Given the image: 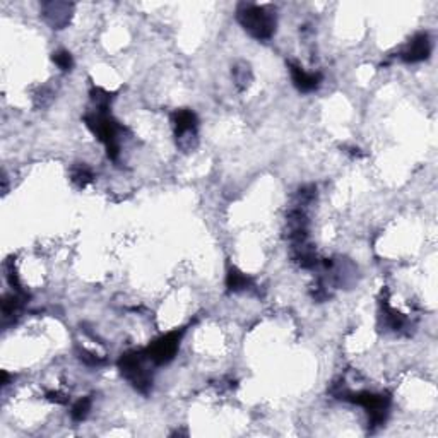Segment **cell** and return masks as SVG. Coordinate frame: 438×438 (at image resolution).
<instances>
[{
	"mask_svg": "<svg viewBox=\"0 0 438 438\" xmlns=\"http://www.w3.org/2000/svg\"><path fill=\"white\" fill-rule=\"evenodd\" d=\"M236 18L241 28L256 40H269L276 33V16L264 6L241 4Z\"/></svg>",
	"mask_w": 438,
	"mask_h": 438,
	"instance_id": "6da1fadb",
	"label": "cell"
},
{
	"mask_svg": "<svg viewBox=\"0 0 438 438\" xmlns=\"http://www.w3.org/2000/svg\"><path fill=\"white\" fill-rule=\"evenodd\" d=\"M86 125L93 131V133L105 144L108 158L110 160H116L120 153V144H119V132L120 127L119 124L111 119V115L108 114V110H94L93 114L86 116Z\"/></svg>",
	"mask_w": 438,
	"mask_h": 438,
	"instance_id": "7a4b0ae2",
	"label": "cell"
},
{
	"mask_svg": "<svg viewBox=\"0 0 438 438\" xmlns=\"http://www.w3.org/2000/svg\"><path fill=\"white\" fill-rule=\"evenodd\" d=\"M146 361L149 360L144 351L125 353L119 361V368L124 377L127 378L137 390L143 392V394H148L153 385V377L151 373L148 372V368H146Z\"/></svg>",
	"mask_w": 438,
	"mask_h": 438,
	"instance_id": "3957f363",
	"label": "cell"
},
{
	"mask_svg": "<svg viewBox=\"0 0 438 438\" xmlns=\"http://www.w3.org/2000/svg\"><path fill=\"white\" fill-rule=\"evenodd\" d=\"M341 398L346 400H351V403L358 404V406L365 407V411L368 412L370 423H372L373 427H380L387 418V412H389L390 406L389 395L361 392V394H341Z\"/></svg>",
	"mask_w": 438,
	"mask_h": 438,
	"instance_id": "277c9868",
	"label": "cell"
},
{
	"mask_svg": "<svg viewBox=\"0 0 438 438\" xmlns=\"http://www.w3.org/2000/svg\"><path fill=\"white\" fill-rule=\"evenodd\" d=\"M182 336L183 331H173L154 341V343L149 344V348L144 349L148 360L153 361L154 365H166V363L172 361L175 354L178 353V348H180Z\"/></svg>",
	"mask_w": 438,
	"mask_h": 438,
	"instance_id": "5b68a950",
	"label": "cell"
},
{
	"mask_svg": "<svg viewBox=\"0 0 438 438\" xmlns=\"http://www.w3.org/2000/svg\"><path fill=\"white\" fill-rule=\"evenodd\" d=\"M173 127L177 141L183 146L185 141H189V146H192L190 137L194 139L195 132H197V116L192 110H178L173 114Z\"/></svg>",
	"mask_w": 438,
	"mask_h": 438,
	"instance_id": "8992f818",
	"label": "cell"
},
{
	"mask_svg": "<svg viewBox=\"0 0 438 438\" xmlns=\"http://www.w3.org/2000/svg\"><path fill=\"white\" fill-rule=\"evenodd\" d=\"M432 53V41H429V36L427 33H420L412 38L410 43L404 47L403 52H400V58L407 64H416V62H423L427 60Z\"/></svg>",
	"mask_w": 438,
	"mask_h": 438,
	"instance_id": "52a82bcc",
	"label": "cell"
},
{
	"mask_svg": "<svg viewBox=\"0 0 438 438\" xmlns=\"http://www.w3.org/2000/svg\"><path fill=\"white\" fill-rule=\"evenodd\" d=\"M290 72H291V79H293V84L296 86V89H300L302 93H310V91H315L317 87L320 86V82H322V74L307 72L302 65L293 64V62H290Z\"/></svg>",
	"mask_w": 438,
	"mask_h": 438,
	"instance_id": "ba28073f",
	"label": "cell"
},
{
	"mask_svg": "<svg viewBox=\"0 0 438 438\" xmlns=\"http://www.w3.org/2000/svg\"><path fill=\"white\" fill-rule=\"evenodd\" d=\"M70 11L72 6L64 2H48L43 4V18L53 29H62L70 21Z\"/></svg>",
	"mask_w": 438,
	"mask_h": 438,
	"instance_id": "9c48e42d",
	"label": "cell"
},
{
	"mask_svg": "<svg viewBox=\"0 0 438 438\" xmlns=\"http://www.w3.org/2000/svg\"><path fill=\"white\" fill-rule=\"evenodd\" d=\"M226 286L229 291H243L252 286V279H250L247 274L240 273L236 267H231L226 276Z\"/></svg>",
	"mask_w": 438,
	"mask_h": 438,
	"instance_id": "30bf717a",
	"label": "cell"
},
{
	"mask_svg": "<svg viewBox=\"0 0 438 438\" xmlns=\"http://www.w3.org/2000/svg\"><path fill=\"white\" fill-rule=\"evenodd\" d=\"M382 308H383V319H385V325L390 329V331H400V329L406 325V319H404L403 314H399L398 310H394V308L389 307V303L382 302Z\"/></svg>",
	"mask_w": 438,
	"mask_h": 438,
	"instance_id": "8fae6325",
	"label": "cell"
},
{
	"mask_svg": "<svg viewBox=\"0 0 438 438\" xmlns=\"http://www.w3.org/2000/svg\"><path fill=\"white\" fill-rule=\"evenodd\" d=\"M91 398H82L79 399L76 404L72 406V411H70V416H72L74 421H84L87 418V415H89L91 411Z\"/></svg>",
	"mask_w": 438,
	"mask_h": 438,
	"instance_id": "7c38bea8",
	"label": "cell"
},
{
	"mask_svg": "<svg viewBox=\"0 0 438 438\" xmlns=\"http://www.w3.org/2000/svg\"><path fill=\"white\" fill-rule=\"evenodd\" d=\"M93 178H94L93 172H91L86 165H79L72 170V182L77 183L79 187H86L87 183L93 182Z\"/></svg>",
	"mask_w": 438,
	"mask_h": 438,
	"instance_id": "4fadbf2b",
	"label": "cell"
},
{
	"mask_svg": "<svg viewBox=\"0 0 438 438\" xmlns=\"http://www.w3.org/2000/svg\"><path fill=\"white\" fill-rule=\"evenodd\" d=\"M52 60L55 62V65L58 67L60 70H70L72 69V55H70L69 52H65V50H58V52L53 53Z\"/></svg>",
	"mask_w": 438,
	"mask_h": 438,
	"instance_id": "5bb4252c",
	"label": "cell"
},
{
	"mask_svg": "<svg viewBox=\"0 0 438 438\" xmlns=\"http://www.w3.org/2000/svg\"><path fill=\"white\" fill-rule=\"evenodd\" d=\"M79 358H81V361H84L86 365H91V366H98V365H103V363H105V360H103V358H99L98 354L87 353L86 349H81V351H79Z\"/></svg>",
	"mask_w": 438,
	"mask_h": 438,
	"instance_id": "9a60e30c",
	"label": "cell"
}]
</instances>
